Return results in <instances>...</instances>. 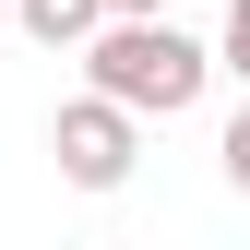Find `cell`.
Segmentation results:
<instances>
[{
  "label": "cell",
  "mask_w": 250,
  "mask_h": 250,
  "mask_svg": "<svg viewBox=\"0 0 250 250\" xmlns=\"http://www.w3.org/2000/svg\"><path fill=\"white\" fill-rule=\"evenodd\" d=\"M214 167H227V191H250V96H238V119H227V143H214Z\"/></svg>",
  "instance_id": "obj_5"
},
{
  "label": "cell",
  "mask_w": 250,
  "mask_h": 250,
  "mask_svg": "<svg viewBox=\"0 0 250 250\" xmlns=\"http://www.w3.org/2000/svg\"><path fill=\"white\" fill-rule=\"evenodd\" d=\"M214 72L250 83V0H227V24H214Z\"/></svg>",
  "instance_id": "obj_4"
},
{
  "label": "cell",
  "mask_w": 250,
  "mask_h": 250,
  "mask_svg": "<svg viewBox=\"0 0 250 250\" xmlns=\"http://www.w3.org/2000/svg\"><path fill=\"white\" fill-rule=\"evenodd\" d=\"M48 155H60V179H72V191H119V179L143 167V119L119 107V96L83 83V96L48 119Z\"/></svg>",
  "instance_id": "obj_2"
},
{
  "label": "cell",
  "mask_w": 250,
  "mask_h": 250,
  "mask_svg": "<svg viewBox=\"0 0 250 250\" xmlns=\"http://www.w3.org/2000/svg\"><path fill=\"white\" fill-rule=\"evenodd\" d=\"M12 24H24L36 48H83V36L107 24V0H12Z\"/></svg>",
  "instance_id": "obj_3"
},
{
  "label": "cell",
  "mask_w": 250,
  "mask_h": 250,
  "mask_svg": "<svg viewBox=\"0 0 250 250\" xmlns=\"http://www.w3.org/2000/svg\"><path fill=\"white\" fill-rule=\"evenodd\" d=\"M107 12H167V0H107Z\"/></svg>",
  "instance_id": "obj_6"
},
{
  "label": "cell",
  "mask_w": 250,
  "mask_h": 250,
  "mask_svg": "<svg viewBox=\"0 0 250 250\" xmlns=\"http://www.w3.org/2000/svg\"><path fill=\"white\" fill-rule=\"evenodd\" d=\"M0 24H12V0H0Z\"/></svg>",
  "instance_id": "obj_7"
},
{
  "label": "cell",
  "mask_w": 250,
  "mask_h": 250,
  "mask_svg": "<svg viewBox=\"0 0 250 250\" xmlns=\"http://www.w3.org/2000/svg\"><path fill=\"white\" fill-rule=\"evenodd\" d=\"M83 83L119 96L131 119H191L203 83H214V48L191 24H167V12H107L96 36H83Z\"/></svg>",
  "instance_id": "obj_1"
}]
</instances>
